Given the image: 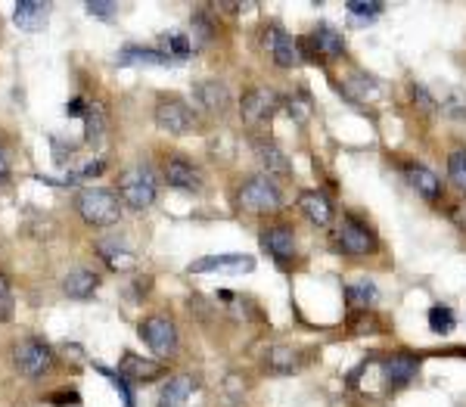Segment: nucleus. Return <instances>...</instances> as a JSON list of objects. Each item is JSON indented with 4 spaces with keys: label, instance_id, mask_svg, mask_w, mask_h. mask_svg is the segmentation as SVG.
Listing matches in <instances>:
<instances>
[{
    "label": "nucleus",
    "instance_id": "26",
    "mask_svg": "<svg viewBox=\"0 0 466 407\" xmlns=\"http://www.w3.org/2000/svg\"><path fill=\"white\" fill-rule=\"evenodd\" d=\"M265 364L271 374H293V370H299V352H293L289 346H274Z\"/></svg>",
    "mask_w": 466,
    "mask_h": 407
},
{
    "label": "nucleus",
    "instance_id": "34",
    "mask_svg": "<svg viewBox=\"0 0 466 407\" xmlns=\"http://www.w3.org/2000/svg\"><path fill=\"white\" fill-rule=\"evenodd\" d=\"M13 311H16V296H13V286L6 280V273H0V324H10Z\"/></svg>",
    "mask_w": 466,
    "mask_h": 407
},
{
    "label": "nucleus",
    "instance_id": "10",
    "mask_svg": "<svg viewBox=\"0 0 466 407\" xmlns=\"http://www.w3.org/2000/svg\"><path fill=\"white\" fill-rule=\"evenodd\" d=\"M265 51L271 53V60L277 62L280 69H293L295 62L302 60L299 44L293 41V34H289L286 28L277 25V23H271L265 28Z\"/></svg>",
    "mask_w": 466,
    "mask_h": 407
},
{
    "label": "nucleus",
    "instance_id": "36",
    "mask_svg": "<svg viewBox=\"0 0 466 407\" xmlns=\"http://www.w3.org/2000/svg\"><path fill=\"white\" fill-rule=\"evenodd\" d=\"M103 168L106 162L103 159H90V162H84L78 171H69V178H66V184H75V180H88V178H97V174H103Z\"/></svg>",
    "mask_w": 466,
    "mask_h": 407
},
{
    "label": "nucleus",
    "instance_id": "11",
    "mask_svg": "<svg viewBox=\"0 0 466 407\" xmlns=\"http://www.w3.org/2000/svg\"><path fill=\"white\" fill-rule=\"evenodd\" d=\"M162 178H165V184L174 187V190H183V193H200L202 190L200 168H196L193 162H187V159H181V156L165 159V165H162Z\"/></svg>",
    "mask_w": 466,
    "mask_h": 407
},
{
    "label": "nucleus",
    "instance_id": "1",
    "mask_svg": "<svg viewBox=\"0 0 466 407\" xmlns=\"http://www.w3.org/2000/svg\"><path fill=\"white\" fill-rule=\"evenodd\" d=\"M75 212L90 227H112L122 221V199L106 187H84L75 196Z\"/></svg>",
    "mask_w": 466,
    "mask_h": 407
},
{
    "label": "nucleus",
    "instance_id": "8",
    "mask_svg": "<svg viewBox=\"0 0 466 407\" xmlns=\"http://www.w3.org/2000/svg\"><path fill=\"white\" fill-rule=\"evenodd\" d=\"M140 339H144L159 357L174 355L178 352V342H181L178 327H174V320L168 318V314H153V318H146L144 324H140Z\"/></svg>",
    "mask_w": 466,
    "mask_h": 407
},
{
    "label": "nucleus",
    "instance_id": "9",
    "mask_svg": "<svg viewBox=\"0 0 466 407\" xmlns=\"http://www.w3.org/2000/svg\"><path fill=\"white\" fill-rule=\"evenodd\" d=\"M155 125L168 134H190L196 128V116L178 97H162L155 103Z\"/></svg>",
    "mask_w": 466,
    "mask_h": 407
},
{
    "label": "nucleus",
    "instance_id": "33",
    "mask_svg": "<svg viewBox=\"0 0 466 407\" xmlns=\"http://www.w3.org/2000/svg\"><path fill=\"white\" fill-rule=\"evenodd\" d=\"M383 13H386V6L377 4V0H370V4H358V0H351L349 4V16H355V23H377Z\"/></svg>",
    "mask_w": 466,
    "mask_h": 407
},
{
    "label": "nucleus",
    "instance_id": "7",
    "mask_svg": "<svg viewBox=\"0 0 466 407\" xmlns=\"http://www.w3.org/2000/svg\"><path fill=\"white\" fill-rule=\"evenodd\" d=\"M295 44H299V53H305L308 60H321V62L339 60V56L345 53V38L327 23H321L308 38H299Z\"/></svg>",
    "mask_w": 466,
    "mask_h": 407
},
{
    "label": "nucleus",
    "instance_id": "17",
    "mask_svg": "<svg viewBox=\"0 0 466 407\" xmlns=\"http://www.w3.org/2000/svg\"><path fill=\"white\" fill-rule=\"evenodd\" d=\"M118 374H122L125 380H134V383H153V380H159V376H165V367H162L159 361H150V357L125 352L122 364H118Z\"/></svg>",
    "mask_w": 466,
    "mask_h": 407
},
{
    "label": "nucleus",
    "instance_id": "3",
    "mask_svg": "<svg viewBox=\"0 0 466 407\" xmlns=\"http://www.w3.org/2000/svg\"><path fill=\"white\" fill-rule=\"evenodd\" d=\"M159 196V184L155 174L146 165H131L118 174V199L125 202L134 212H146Z\"/></svg>",
    "mask_w": 466,
    "mask_h": 407
},
{
    "label": "nucleus",
    "instance_id": "19",
    "mask_svg": "<svg viewBox=\"0 0 466 407\" xmlns=\"http://www.w3.org/2000/svg\"><path fill=\"white\" fill-rule=\"evenodd\" d=\"M97 290H100V277H97L94 271H88V268L69 271L66 280H62V292H66L69 299H75V301L94 299Z\"/></svg>",
    "mask_w": 466,
    "mask_h": 407
},
{
    "label": "nucleus",
    "instance_id": "2",
    "mask_svg": "<svg viewBox=\"0 0 466 407\" xmlns=\"http://www.w3.org/2000/svg\"><path fill=\"white\" fill-rule=\"evenodd\" d=\"M284 206V193H280L277 180L267 174H252L237 187V208L246 215H271Z\"/></svg>",
    "mask_w": 466,
    "mask_h": 407
},
{
    "label": "nucleus",
    "instance_id": "31",
    "mask_svg": "<svg viewBox=\"0 0 466 407\" xmlns=\"http://www.w3.org/2000/svg\"><path fill=\"white\" fill-rule=\"evenodd\" d=\"M429 329L435 336H451L457 329V318L448 305H433L429 308Z\"/></svg>",
    "mask_w": 466,
    "mask_h": 407
},
{
    "label": "nucleus",
    "instance_id": "13",
    "mask_svg": "<svg viewBox=\"0 0 466 407\" xmlns=\"http://www.w3.org/2000/svg\"><path fill=\"white\" fill-rule=\"evenodd\" d=\"M193 273H249L256 271V258L252 255H206L196 258L190 264Z\"/></svg>",
    "mask_w": 466,
    "mask_h": 407
},
{
    "label": "nucleus",
    "instance_id": "15",
    "mask_svg": "<svg viewBox=\"0 0 466 407\" xmlns=\"http://www.w3.org/2000/svg\"><path fill=\"white\" fill-rule=\"evenodd\" d=\"M379 370H383V380L388 389H405V385L416 376V370H420V361L407 352H398V355L386 357Z\"/></svg>",
    "mask_w": 466,
    "mask_h": 407
},
{
    "label": "nucleus",
    "instance_id": "4",
    "mask_svg": "<svg viewBox=\"0 0 466 407\" xmlns=\"http://www.w3.org/2000/svg\"><path fill=\"white\" fill-rule=\"evenodd\" d=\"M280 109H284V94H277L271 88H252L239 100V116H243V125L249 131L267 128Z\"/></svg>",
    "mask_w": 466,
    "mask_h": 407
},
{
    "label": "nucleus",
    "instance_id": "30",
    "mask_svg": "<svg viewBox=\"0 0 466 407\" xmlns=\"http://www.w3.org/2000/svg\"><path fill=\"white\" fill-rule=\"evenodd\" d=\"M448 180L466 196V146H454L448 153Z\"/></svg>",
    "mask_w": 466,
    "mask_h": 407
},
{
    "label": "nucleus",
    "instance_id": "18",
    "mask_svg": "<svg viewBox=\"0 0 466 407\" xmlns=\"http://www.w3.org/2000/svg\"><path fill=\"white\" fill-rule=\"evenodd\" d=\"M256 156H258L261 168L267 171V178H274V174H277V178H289V174H293L289 156L274 143V140H256Z\"/></svg>",
    "mask_w": 466,
    "mask_h": 407
},
{
    "label": "nucleus",
    "instance_id": "39",
    "mask_svg": "<svg viewBox=\"0 0 466 407\" xmlns=\"http://www.w3.org/2000/svg\"><path fill=\"white\" fill-rule=\"evenodd\" d=\"M448 212H451V217H454L457 227H463V230H466V196H461V199H457L454 206L448 208Z\"/></svg>",
    "mask_w": 466,
    "mask_h": 407
},
{
    "label": "nucleus",
    "instance_id": "5",
    "mask_svg": "<svg viewBox=\"0 0 466 407\" xmlns=\"http://www.w3.org/2000/svg\"><path fill=\"white\" fill-rule=\"evenodd\" d=\"M56 352L47 346L44 339H23L13 346V367L16 374H23L25 380H41L53 370Z\"/></svg>",
    "mask_w": 466,
    "mask_h": 407
},
{
    "label": "nucleus",
    "instance_id": "16",
    "mask_svg": "<svg viewBox=\"0 0 466 407\" xmlns=\"http://www.w3.org/2000/svg\"><path fill=\"white\" fill-rule=\"evenodd\" d=\"M193 100L200 103L209 116H224L230 106V90H228V84H221V81H196Z\"/></svg>",
    "mask_w": 466,
    "mask_h": 407
},
{
    "label": "nucleus",
    "instance_id": "25",
    "mask_svg": "<svg viewBox=\"0 0 466 407\" xmlns=\"http://www.w3.org/2000/svg\"><path fill=\"white\" fill-rule=\"evenodd\" d=\"M81 122H84V140H88V143H97V140L103 137V131H106V109H103V103H90L88 100V109H84Z\"/></svg>",
    "mask_w": 466,
    "mask_h": 407
},
{
    "label": "nucleus",
    "instance_id": "21",
    "mask_svg": "<svg viewBox=\"0 0 466 407\" xmlns=\"http://www.w3.org/2000/svg\"><path fill=\"white\" fill-rule=\"evenodd\" d=\"M407 180H411V187L423 196V199L435 202L442 196V178L433 171V168H426V165H407Z\"/></svg>",
    "mask_w": 466,
    "mask_h": 407
},
{
    "label": "nucleus",
    "instance_id": "32",
    "mask_svg": "<svg viewBox=\"0 0 466 407\" xmlns=\"http://www.w3.org/2000/svg\"><path fill=\"white\" fill-rule=\"evenodd\" d=\"M94 370H97V374H103L106 380H109L112 385H116V392H118V395H122L125 407H134V392H131V380H125L122 374H116V370H112V367H106V364H100V361H94Z\"/></svg>",
    "mask_w": 466,
    "mask_h": 407
},
{
    "label": "nucleus",
    "instance_id": "41",
    "mask_svg": "<svg viewBox=\"0 0 466 407\" xmlns=\"http://www.w3.org/2000/svg\"><path fill=\"white\" fill-rule=\"evenodd\" d=\"M6 178H10V159H6L4 146H0V187L6 184Z\"/></svg>",
    "mask_w": 466,
    "mask_h": 407
},
{
    "label": "nucleus",
    "instance_id": "14",
    "mask_svg": "<svg viewBox=\"0 0 466 407\" xmlns=\"http://www.w3.org/2000/svg\"><path fill=\"white\" fill-rule=\"evenodd\" d=\"M299 212L308 217L311 224L317 227H330L336 217V208H333V199H330L323 190H305L299 196Z\"/></svg>",
    "mask_w": 466,
    "mask_h": 407
},
{
    "label": "nucleus",
    "instance_id": "27",
    "mask_svg": "<svg viewBox=\"0 0 466 407\" xmlns=\"http://www.w3.org/2000/svg\"><path fill=\"white\" fill-rule=\"evenodd\" d=\"M97 252H100L106 262H109V268H116V271H128L134 264V252H128L125 245H118L116 240H103L97 245Z\"/></svg>",
    "mask_w": 466,
    "mask_h": 407
},
{
    "label": "nucleus",
    "instance_id": "28",
    "mask_svg": "<svg viewBox=\"0 0 466 407\" xmlns=\"http://www.w3.org/2000/svg\"><path fill=\"white\" fill-rule=\"evenodd\" d=\"M284 109H286L289 116H293L299 125H305L308 118H311V112H314V103H311V97L305 94V90H293V94L284 97Z\"/></svg>",
    "mask_w": 466,
    "mask_h": 407
},
{
    "label": "nucleus",
    "instance_id": "12",
    "mask_svg": "<svg viewBox=\"0 0 466 407\" xmlns=\"http://www.w3.org/2000/svg\"><path fill=\"white\" fill-rule=\"evenodd\" d=\"M258 240H261V249L280 264H286L289 258L295 255V234H293V227H286V224H274V227L261 230Z\"/></svg>",
    "mask_w": 466,
    "mask_h": 407
},
{
    "label": "nucleus",
    "instance_id": "35",
    "mask_svg": "<svg viewBox=\"0 0 466 407\" xmlns=\"http://www.w3.org/2000/svg\"><path fill=\"white\" fill-rule=\"evenodd\" d=\"M377 81L367 79V75H351L349 81H345V94L349 97H361V100H367V97H377Z\"/></svg>",
    "mask_w": 466,
    "mask_h": 407
},
{
    "label": "nucleus",
    "instance_id": "37",
    "mask_svg": "<svg viewBox=\"0 0 466 407\" xmlns=\"http://www.w3.org/2000/svg\"><path fill=\"white\" fill-rule=\"evenodd\" d=\"M88 13H90V16H97V19H103V23H112L116 13H118V6L116 4H103V0H90Z\"/></svg>",
    "mask_w": 466,
    "mask_h": 407
},
{
    "label": "nucleus",
    "instance_id": "20",
    "mask_svg": "<svg viewBox=\"0 0 466 407\" xmlns=\"http://www.w3.org/2000/svg\"><path fill=\"white\" fill-rule=\"evenodd\" d=\"M47 13H51V6L47 4H38V0H23V4H16V10H13V23L16 28H23V32H44L47 28Z\"/></svg>",
    "mask_w": 466,
    "mask_h": 407
},
{
    "label": "nucleus",
    "instance_id": "40",
    "mask_svg": "<svg viewBox=\"0 0 466 407\" xmlns=\"http://www.w3.org/2000/svg\"><path fill=\"white\" fill-rule=\"evenodd\" d=\"M414 100H420V106L426 109V112H435V103L429 100V94H426V90H423V88H416V90H414Z\"/></svg>",
    "mask_w": 466,
    "mask_h": 407
},
{
    "label": "nucleus",
    "instance_id": "6",
    "mask_svg": "<svg viewBox=\"0 0 466 407\" xmlns=\"http://www.w3.org/2000/svg\"><path fill=\"white\" fill-rule=\"evenodd\" d=\"M336 245H339V252H345V255L364 258L379 249V240L361 217L349 215V217H342V224H339V230H336Z\"/></svg>",
    "mask_w": 466,
    "mask_h": 407
},
{
    "label": "nucleus",
    "instance_id": "29",
    "mask_svg": "<svg viewBox=\"0 0 466 407\" xmlns=\"http://www.w3.org/2000/svg\"><path fill=\"white\" fill-rule=\"evenodd\" d=\"M162 51L172 56V60H190L193 56V41L183 32H168L162 34Z\"/></svg>",
    "mask_w": 466,
    "mask_h": 407
},
{
    "label": "nucleus",
    "instance_id": "24",
    "mask_svg": "<svg viewBox=\"0 0 466 407\" xmlns=\"http://www.w3.org/2000/svg\"><path fill=\"white\" fill-rule=\"evenodd\" d=\"M377 299H379V290L370 280H358V283L345 286V301H349V308H370L377 305Z\"/></svg>",
    "mask_w": 466,
    "mask_h": 407
},
{
    "label": "nucleus",
    "instance_id": "23",
    "mask_svg": "<svg viewBox=\"0 0 466 407\" xmlns=\"http://www.w3.org/2000/svg\"><path fill=\"white\" fill-rule=\"evenodd\" d=\"M196 392L193 376H172L159 392V407H181Z\"/></svg>",
    "mask_w": 466,
    "mask_h": 407
},
{
    "label": "nucleus",
    "instance_id": "38",
    "mask_svg": "<svg viewBox=\"0 0 466 407\" xmlns=\"http://www.w3.org/2000/svg\"><path fill=\"white\" fill-rule=\"evenodd\" d=\"M56 392H60V395H53L51 404H56V407H66V404L78 407V404H81V398H78L75 389H56Z\"/></svg>",
    "mask_w": 466,
    "mask_h": 407
},
{
    "label": "nucleus",
    "instance_id": "22",
    "mask_svg": "<svg viewBox=\"0 0 466 407\" xmlns=\"http://www.w3.org/2000/svg\"><path fill=\"white\" fill-rule=\"evenodd\" d=\"M118 62L122 66H172V56H168L165 51H159V47H125L122 53H118Z\"/></svg>",
    "mask_w": 466,
    "mask_h": 407
}]
</instances>
